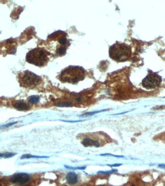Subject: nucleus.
<instances>
[{
	"label": "nucleus",
	"instance_id": "1",
	"mask_svg": "<svg viewBox=\"0 0 165 186\" xmlns=\"http://www.w3.org/2000/svg\"><path fill=\"white\" fill-rule=\"evenodd\" d=\"M85 75V70L82 67L69 66L61 72L58 78L63 82L75 84L84 79Z\"/></svg>",
	"mask_w": 165,
	"mask_h": 186
},
{
	"label": "nucleus",
	"instance_id": "2",
	"mask_svg": "<svg viewBox=\"0 0 165 186\" xmlns=\"http://www.w3.org/2000/svg\"><path fill=\"white\" fill-rule=\"evenodd\" d=\"M67 34L62 31H57L48 37V43L50 46L56 45L55 47V54L59 56L64 55L66 53L67 48L70 43L67 39Z\"/></svg>",
	"mask_w": 165,
	"mask_h": 186
},
{
	"label": "nucleus",
	"instance_id": "3",
	"mask_svg": "<svg viewBox=\"0 0 165 186\" xmlns=\"http://www.w3.org/2000/svg\"><path fill=\"white\" fill-rule=\"evenodd\" d=\"M51 54L42 47H36L28 52L26 61L39 67L46 66L50 60L49 56Z\"/></svg>",
	"mask_w": 165,
	"mask_h": 186
},
{
	"label": "nucleus",
	"instance_id": "4",
	"mask_svg": "<svg viewBox=\"0 0 165 186\" xmlns=\"http://www.w3.org/2000/svg\"><path fill=\"white\" fill-rule=\"evenodd\" d=\"M131 53L130 47L125 43H115L109 47V57L117 62H125L128 60Z\"/></svg>",
	"mask_w": 165,
	"mask_h": 186
},
{
	"label": "nucleus",
	"instance_id": "5",
	"mask_svg": "<svg viewBox=\"0 0 165 186\" xmlns=\"http://www.w3.org/2000/svg\"><path fill=\"white\" fill-rule=\"evenodd\" d=\"M18 80L22 86L32 88L40 84L42 78L31 71L26 70L19 74Z\"/></svg>",
	"mask_w": 165,
	"mask_h": 186
},
{
	"label": "nucleus",
	"instance_id": "6",
	"mask_svg": "<svg viewBox=\"0 0 165 186\" xmlns=\"http://www.w3.org/2000/svg\"><path fill=\"white\" fill-rule=\"evenodd\" d=\"M161 78L160 76L156 73L149 74L142 82V85L146 89L156 88L160 85Z\"/></svg>",
	"mask_w": 165,
	"mask_h": 186
},
{
	"label": "nucleus",
	"instance_id": "7",
	"mask_svg": "<svg viewBox=\"0 0 165 186\" xmlns=\"http://www.w3.org/2000/svg\"><path fill=\"white\" fill-rule=\"evenodd\" d=\"M30 176L27 174L19 173L12 175L10 181L13 184L22 185L28 182Z\"/></svg>",
	"mask_w": 165,
	"mask_h": 186
},
{
	"label": "nucleus",
	"instance_id": "8",
	"mask_svg": "<svg viewBox=\"0 0 165 186\" xmlns=\"http://www.w3.org/2000/svg\"><path fill=\"white\" fill-rule=\"evenodd\" d=\"M81 143L86 147H91V146L99 147L100 146V143L98 141L94 140L90 138H85L84 139H83Z\"/></svg>",
	"mask_w": 165,
	"mask_h": 186
},
{
	"label": "nucleus",
	"instance_id": "9",
	"mask_svg": "<svg viewBox=\"0 0 165 186\" xmlns=\"http://www.w3.org/2000/svg\"><path fill=\"white\" fill-rule=\"evenodd\" d=\"M66 179L70 185H75L78 182V176L74 172H69L67 174Z\"/></svg>",
	"mask_w": 165,
	"mask_h": 186
},
{
	"label": "nucleus",
	"instance_id": "10",
	"mask_svg": "<svg viewBox=\"0 0 165 186\" xmlns=\"http://www.w3.org/2000/svg\"><path fill=\"white\" fill-rule=\"evenodd\" d=\"M13 106L16 109L22 111L28 110L29 109V106L25 102H22V101L15 102L14 104L13 105Z\"/></svg>",
	"mask_w": 165,
	"mask_h": 186
},
{
	"label": "nucleus",
	"instance_id": "11",
	"mask_svg": "<svg viewBox=\"0 0 165 186\" xmlns=\"http://www.w3.org/2000/svg\"><path fill=\"white\" fill-rule=\"evenodd\" d=\"M49 156H38L35 155H32L30 154H25V155H23L20 159L22 160V159H30V158H48Z\"/></svg>",
	"mask_w": 165,
	"mask_h": 186
},
{
	"label": "nucleus",
	"instance_id": "12",
	"mask_svg": "<svg viewBox=\"0 0 165 186\" xmlns=\"http://www.w3.org/2000/svg\"><path fill=\"white\" fill-rule=\"evenodd\" d=\"M15 155H17V153H10V152H6V153H4V154H2V153H1V158H5V159H7V158H11V157H13V156H15Z\"/></svg>",
	"mask_w": 165,
	"mask_h": 186
},
{
	"label": "nucleus",
	"instance_id": "13",
	"mask_svg": "<svg viewBox=\"0 0 165 186\" xmlns=\"http://www.w3.org/2000/svg\"><path fill=\"white\" fill-rule=\"evenodd\" d=\"M72 104L69 102H62L56 104V105L59 107H70L71 106Z\"/></svg>",
	"mask_w": 165,
	"mask_h": 186
},
{
	"label": "nucleus",
	"instance_id": "14",
	"mask_svg": "<svg viewBox=\"0 0 165 186\" xmlns=\"http://www.w3.org/2000/svg\"><path fill=\"white\" fill-rule=\"evenodd\" d=\"M39 97H38L33 96L31 97L29 99L28 101L30 103H35L39 101Z\"/></svg>",
	"mask_w": 165,
	"mask_h": 186
},
{
	"label": "nucleus",
	"instance_id": "15",
	"mask_svg": "<svg viewBox=\"0 0 165 186\" xmlns=\"http://www.w3.org/2000/svg\"><path fill=\"white\" fill-rule=\"evenodd\" d=\"M106 110H104L99 111H95V112H91V113H87L86 114H83L82 115H81V116H92V115H95V114H98V113H100V112H102V111H106Z\"/></svg>",
	"mask_w": 165,
	"mask_h": 186
},
{
	"label": "nucleus",
	"instance_id": "16",
	"mask_svg": "<svg viewBox=\"0 0 165 186\" xmlns=\"http://www.w3.org/2000/svg\"><path fill=\"white\" fill-rule=\"evenodd\" d=\"M17 123V122H13V123H10L9 124H7L5 125H4V126H1V128H9V127H11V126H13L15 124Z\"/></svg>",
	"mask_w": 165,
	"mask_h": 186
},
{
	"label": "nucleus",
	"instance_id": "17",
	"mask_svg": "<svg viewBox=\"0 0 165 186\" xmlns=\"http://www.w3.org/2000/svg\"><path fill=\"white\" fill-rule=\"evenodd\" d=\"M100 156H112L117 157V158H124V157H125L124 156L114 155H112V154H108V153H107V154H101Z\"/></svg>",
	"mask_w": 165,
	"mask_h": 186
},
{
	"label": "nucleus",
	"instance_id": "18",
	"mask_svg": "<svg viewBox=\"0 0 165 186\" xmlns=\"http://www.w3.org/2000/svg\"><path fill=\"white\" fill-rule=\"evenodd\" d=\"M65 167L68 168L72 169H80V170H84L86 169V167H76V168H74V167H68V166H65Z\"/></svg>",
	"mask_w": 165,
	"mask_h": 186
},
{
	"label": "nucleus",
	"instance_id": "19",
	"mask_svg": "<svg viewBox=\"0 0 165 186\" xmlns=\"http://www.w3.org/2000/svg\"><path fill=\"white\" fill-rule=\"evenodd\" d=\"M122 165V164L116 163L112 165L108 164L107 165L110 166V167H119V166H121Z\"/></svg>",
	"mask_w": 165,
	"mask_h": 186
},
{
	"label": "nucleus",
	"instance_id": "20",
	"mask_svg": "<svg viewBox=\"0 0 165 186\" xmlns=\"http://www.w3.org/2000/svg\"><path fill=\"white\" fill-rule=\"evenodd\" d=\"M158 167L161 168L165 169V164H160L158 165Z\"/></svg>",
	"mask_w": 165,
	"mask_h": 186
},
{
	"label": "nucleus",
	"instance_id": "21",
	"mask_svg": "<svg viewBox=\"0 0 165 186\" xmlns=\"http://www.w3.org/2000/svg\"></svg>",
	"mask_w": 165,
	"mask_h": 186
}]
</instances>
